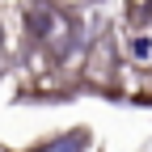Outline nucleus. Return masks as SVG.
Instances as JSON below:
<instances>
[{"mask_svg": "<svg viewBox=\"0 0 152 152\" xmlns=\"http://www.w3.org/2000/svg\"><path fill=\"white\" fill-rule=\"evenodd\" d=\"M80 144H85L80 135H64V140H55V144L42 148V152H80Z\"/></svg>", "mask_w": 152, "mask_h": 152, "instance_id": "f257e3e1", "label": "nucleus"}, {"mask_svg": "<svg viewBox=\"0 0 152 152\" xmlns=\"http://www.w3.org/2000/svg\"><path fill=\"white\" fill-rule=\"evenodd\" d=\"M131 55H135V59H152V38H135V42H131Z\"/></svg>", "mask_w": 152, "mask_h": 152, "instance_id": "f03ea898", "label": "nucleus"}]
</instances>
